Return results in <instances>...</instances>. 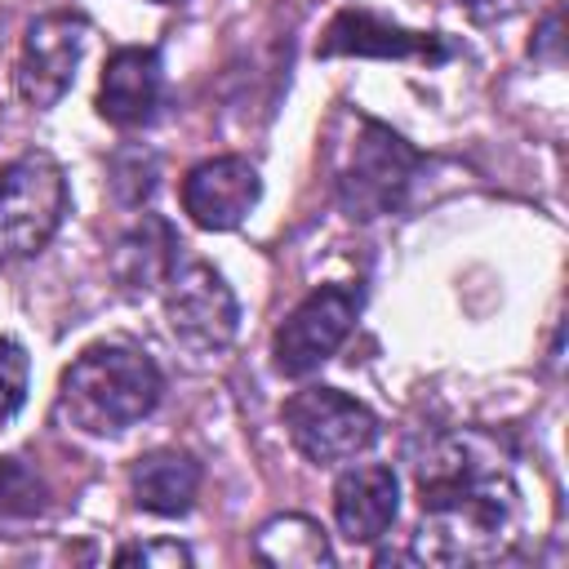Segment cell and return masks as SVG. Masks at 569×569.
Returning <instances> with one entry per match:
<instances>
[{"label":"cell","instance_id":"1","mask_svg":"<svg viewBox=\"0 0 569 569\" xmlns=\"http://www.w3.org/2000/svg\"><path fill=\"white\" fill-rule=\"evenodd\" d=\"M520 485L502 445L485 431L436 436L418 458L413 556L427 565H489L520 538Z\"/></svg>","mask_w":569,"mask_h":569},{"label":"cell","instance_id":"2","mask_svg":"<svg viewBox=\"0 0 569 569\" xmlns=\"http://www.w3.org/2000/svg\"><path fill=\"white\" fill-rule=\"evenodd\" d=\"M160 391L164 378L147 351L98 342L67 365L58 382V413L84 436H120L160 405Z\"/></svg>","mask_w":569,"mask_h":569},{"label":"cell","instance_id":"3","mask_svg":"<svg viewBox=\"0 0 569 569\" xmlns=\"http://www.w3.org/2000/svg\"><path fill=\"white\" fill-rule=\"evenodd\" d=\"M67 213V178L49 151L0 164V267L40 253Z\"/></svg>","mask_w":569,"mask_h":569},{"label":"cell","instance_id":"4","mask_svg":"<svg viewBox=\"0 0 569 569\" xmlns=\"http://www.w3.org/2000/svg\"><path fill=\"white\" fill-rule=\"evenodd\" d=\"M413 164H418V151L400 133H391L378 120H360L338 164V200L347 218H382L400 209Z\"/></svg>","mask_w":569,"mask_h":569},{"label":"cell","instance_id":"5","mask_svg":"<svg viewBox=\"0 0 569 569\" xmlns=\"http://www.w3.org/2000/svg\"><path fill=\"white\" fill-rule=\"evenodd\" d=\"M284 431L307 462L338 467L378 440V418L338 387H302L284 400Z\"/></svg>","mask_w":569,"mask_h":569},{"label":"cell","instance_id":"6","mask_svg":"<svg viewBox=\"0 0 569 569\" xmlns=\"http://www.w3.org/2000/svg\"><path fill=\"white\" fill-rule=\"evenodd\" d=\"M164 320L178 347L191 356H218L231 347L240 329V307L231 284L200 258L173 262L164 280Z\"/></svg>","mask_w":569,"mask_h":569},{"label":"cell","instance_id":"7","mask_svg":"<svg viewBox=\"0 0 569 569\" xmlns=\"http://www.w3.org/2000/svg\"><path fill=\"white\" fill-rule=\"evenodd\" d=\"M356 316H360V289H351V284H325V289L307 293L271 338L276 369L284 378H307L342 347Z\"/></svg>","mask_w":569,"mask_h":569},{"label":"cell","instance_id":"8","mask_svg":"<svg viewBox=\"0 0 569 569\" xmlns=\"http://www.w3.org/2000/svg\"><path fill=\"white\" fill-rule=\"evenodd\" d=\"M89 22L80 13H44L27 27L22 49H18V98L36 111H49L76 80L80 53H84Z\"/></svg>","mask_w":569,"mask_h":569},{"label":"cell","instance_id":"9","mask_svg":"<svg viewBox=\"0 0 569 569\" xmlns=\"http://www.w3.org/2000/svg\"><path fill=\"white\" fill-rule=\"evenodd\" d=\"M258 196H262V182H258V169L244 156L200 160L182 178V209L204 231H231V227H240L249 218V209L258 204Z\"/></svg>","mask_w":569,"mask_h":569},{"label":"cell","instance_id":"10","mask_svg":"<svg viewBox=\"0 0 569 569\" xmlns=\"http://www.w3.org/2000/svg\"><path fill=\"white\" fill-rule=\"evenodd\" d=\"M396 507H400V485L396 471L382 462L347 467L333 485V520L347 542H378L391 529Z\"/></svg>","mask_w":569,"mask_h":569},{"label":"cell","instance_id":"11","mask_svg":"<svg viewBox=\"0 0 569 569\" xmlns=\"http://www.w3.org/2000/svg\"><path fill=\"white\" fill-rule=\"evenodd\" d=\"M160 84H164V71L156 49H116L102 67L98 116L111 120L116 129H138L156 116Z\"/></svg>","mask_w":569,"mask_h":569},{"label":"cell","instance_id":"12","mask_svg":"<svg viewBox=\"0 0 569 569\" xmlns=\"http://www.w3.org/2000/svg\"><path fill=\"white\" fill-rule=\"evenodd\" d=\"M129 493L151 516H187L200 493V462L187 449H151L129 467Z\"/></svg>","mask_w":569,"mask_h":569},{"label":"cell","instance_id":"13","mask_svg":"<svg viewBox=\"0 0 569 569\" xmlns=\"http://www.w3.org/2000/svg\"><path fill=\"white\" fill-rule=\"evenodd\" d=\"M320 53H378V58H445L436 36L387 27L382 18L365 9H347L333 18V27L320 40Z\"/></svg>","mask_w":569,"mask_h":569},{"label":"cell","instance_id":"14","mask_svg":"<svg viewBox=\"0 0 569 569\" xmlns=\"http://www.w3.org/2000/svg\"><path fill=\"white\" fill-rule=\"evenodd\" d=\"M178 262V236L169 231L164 218H142L133 231L120 236L111 253V271L124 284V293H151L156 284L169 280Z\"/></svg>","mask_w":569,"mask_h":569},{"label":"cell","instance_id":"15","mask_svg":"<svg viewBox=\"0 0 569 569\" xmlns=\"http://www.w3.org/2000/svg\"><path fill=\"white\" fill-rule=\"evenodd\" d=\"M253 556L262 565H276V569H325V565H333V547H329L325 529L311 516H298V511L271 516L267 525H258Z\"/></svg>","mask_w":569,"mask_h":569},{"label":"cell","instance_id":"16","mask_svg":"<svg viewBox=\"0 0 569 569\" xmlns=\"http://www.w3.org/2000/svg\"><path fill=\"white\" fill-rule=\"evenodd\" d=\"M49 516V485L22 458H0V538H22Z\"/></svg>","mask_w":569,"mask_h":569},{"label":"cell","instance_id":"17","mask_svg":"<svg viewBox=\"0 0 569 569\" xmlns=\"http://www.w3.org/2000/svg\"><path fill=\"white\" fill-rule=\"evenodd\" d=\"M27 400V351L0 338V422H9Z\"/></svg>","mask_w":569,"mask_h":569},{"label":"cell","instance_id":"18","mask_svg":"<svg viewBox=\"0 0 569 569\" xmlns=\"http://www.w3.org/2000/svg\"><path fill=\"white\" fill-rule=\"evenodd\" d=\"M116 565H156V569H178V565H191V551L182 542H133V547H120L116 551Z\"/></svg>","mask_w":569,"mask_h":569},{"label":"cell","instance_id":"19","mask_svg":"<svg viewBox=\"0 0 569 569\" xmlns=\"http://www.w3.org/2000/svg\"><path fill=\"white\" fill-rule=\"evenodd\" d=\"M529 0H458V9L467 13V18H476V22H502V18H511V13H520Z\"/></svg>","mask_w":569,"mask_h":569},{"label":"cell","instance_id":"20","mask_svg":"<svg viewBox=\"0 0 569 569\" xmlns=\"http://www.w3.org/2000/svg\"><path fill=\"white\" fill-rule=\"evenodd\" d=\"M556 31H560V9H547L542 31H538V44H529V49H533L538 58H551V62H556V58H560V36H556Z\"/></svg>","mask_w":569,"mask_h":569},{"label":"cell","instance_id":"21","mask_svg":"<svg viewBox=\"0 0 569 569\" xmlns=\"http://www.w3.org/2000/svg\"><path fill=\"white\" fill-rule=\"evenodd\" d=\"M156 4H173V0H156Z\"/></svg>","mask_w":569,"mask_h":569}]
</instances>
